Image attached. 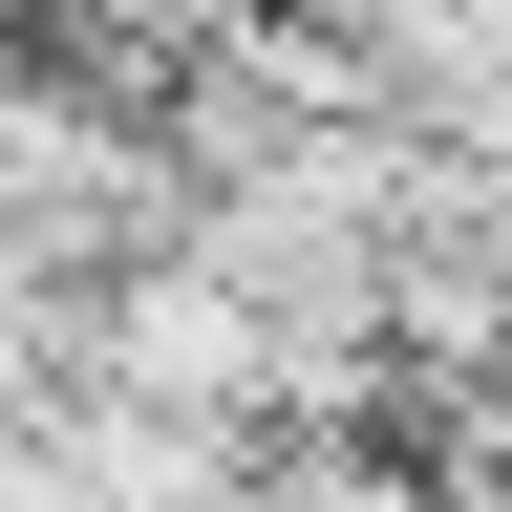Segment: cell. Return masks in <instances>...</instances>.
<instances>
[{
  "label": "cell",
  "instance_id": "obj_1",
  "mask_svg": "<svg viewBox=\"0 0 512 512\" xmlns=\"http://www.w3.org/2000/svg\"><path fill=\"white\" fill-rule=\"evenodd\" d=\"M86 384L150 406V427H214V448L278 427V342H256L192 256H107V278H86Z\"/></svg>",
  "mask_w": 512,
  "mask_h": 512
}]
</instances>
